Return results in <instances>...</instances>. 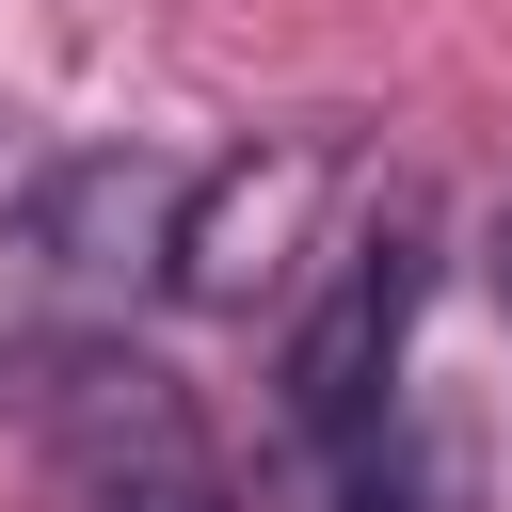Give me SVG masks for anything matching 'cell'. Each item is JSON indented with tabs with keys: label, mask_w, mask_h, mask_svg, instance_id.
<instances>
[{
	"label": "cell",
	"mask_w": 512,
	"mask_h": 512,
	"mask_svg": "<svg viewBox=\"0 0 512 512\" xmlns=\"http://www.w3.org/2000/svg\"><path fill=\"white\" fill-rule=\"evenodd\" d=\"M32 400H48V480H64V512H240L192 384H176L144 336H128V352H80V368L32 384Z\"/></svg>",
	"instance_id": "3957f363"
},
{
	"label": "cell",
	"mask_w": 512,
	"mask_h": 512,
	"mask_svg": "<svg viewBox=\"0 0 512 512\" xmlns=\"http://www.w3.org/2000/svg\"><path fill=\"white\" fill-rule=\"evenodd\" d=\"M176 176L160 144H80L0 208V384H64L80 352H128L160 256H176Z\"/></svg>",
	"instance_id": "6da1fadb"
},
{
	"label": "cell",
	"mask_w": 512,
	"mask_h": 512,
	"mask_svg": "<svg viewBox=\"0 0 512 512\" xmlns=\"http://www.w3.org/2000/svg\"><path fill=\"white\" fill-rule=\"evenodd\" d=\"M336 176H352L336 128H272V144H240V160H192V176H176V256H160V288L208 304V320L288 304V288L320 272V208H336Z\"/></svg>",
	"instance_id": "7a4b0ae2"
}]
</instances>
